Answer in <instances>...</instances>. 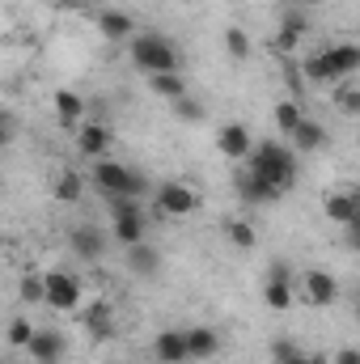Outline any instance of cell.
Returning <instances> with one entry per match:
<instances>
[{
  "label": "cell",
  "instance_id": "3",
  "mask_svg": "<svg viewBox=\"0 0 360 364\" xmlns=\"http://www.w3.org/2000/svg\"><path fill=\"white\" fill-rule=\"evenodd\" d=\"M90 182L106 195V199H140L144 191H149V182L140 170H132V166H123V161H97L93 166Z\"/></svg>",
  "mask_w": 360,
  "mask_h": 364
},
{
  "label": "cell",
  "instance_id": "6",
  "mask_svg": "<svg viewBox=\"0 0 360 364\" xmlns=\"http://www.w3.org/2000/svg\"><path fill=\"white\" fill-rule=\"evenodd\" d=\"M26 356L34 364H64L68 360V335L55 331V326H43V331H34V339L26 343Z\"/></svg>",
  "mask_w": 360,
  "mask_h": 364
},
{
  "label": "cell",
  "instance_id": "31",
  "mask_svg": "<svg viewBox=\"0 0 360 364\" xmlns=\"http://www.w3.org/2000/svg\"><path fill=\"white\" fill-rule=\"evenodd\" d=\"M174 114H179L182 123H199L203 119V102L191 97V93H182V97H174Z\"/></svg>",
  "mask_w": 360,
  "mask_h": 364
},
{
  "label": "cell",
  "instance_id": "7",
  "mask_svg": "<svg viewBox=\"0 0 360 364\" xmlns=\"http://www.w3.org/2000/svg\"><path fill=\"white\" fill-rule=\"evenodd\" d=\"M153 203H157L162 216H191V212L199 208V195H195L186 182H162Z\"/></svg>",
  "mask_w": 360,
  "mask_h": 364
},
{
  "label": "cell",
  "instance_id": "12",
  "mask_svg": "<svg viewBox=\"0 0 360 364\" xmlns=\"http://www.w3.org/2000/svg\"><path fill=\"white\" fill-rule=\"evenodd\" d=\"M322 208H327V220H335V225H356L360 220V195L356 191H335V195L322 199Z\"/></svg>",
  "mask_w": 360,
  "mask_h": 364
},
{
  "label": "cell",
  "instance_id": "29",
  "mask_svg": "<svg viewBox=\"0 0 360 364\" xmlns=\"http://www.w3.org/2000/svg\"><path fill=\"white\" fill-rule=\"evenodd\" d=\"M225 51H229L233 60H250V51H255V43H250V34H246V30H238V26H229V30H225Z\"/></svg>",
  "mask_w": 360,
  "mask_h": 364
},
{
  "label": "cell",
  "instance_id": "22",
  "mask_svg": "<svg viewBox=\"0 0 360 364\" xmlns=\"http://www.w3.org/2000/svg\"><path fill=\"white\" fill-rule=\"evenodd\" d=\"M301 77H305V81H314V85H339V73H335V64H331V55H327V51L309 55V60H305V68H301Z\"/></svg>",
  "mask_w": 360,
  "mask_h": 364
},
{
  "label": "cell",
  "instance_id": "23",
  "mask_svg": "<svg viewBox=\"0 0 360 364\" xmlns=\"http://www.w3.org/2000/svg\"><path fill=\"white\" fill-rule=\"evenodd\" d=\"M144 212H123V216H115V237L123 242V246H136V242H144Z\"/></svg>",
  "mask_w": 360,
  "mask_h": 364
},
{
  "label": "cell",
  "instance_id": "18",
  "mask_svg": "<svg viewBox=\"0 0 360 364\" xmlns=\"http://www.w3.org/2000/svg\"><path fill=\"white\" fill-rule=\"evenodd\" d=\"M153 356H157V364H186L182 331H162V335L153 339Z\"/></svg>",
  "mask_w": 360,
  "mask_h": 364
},
{
  "label": "cell",
  "instance_id": "35",
  "mask_svg": "<svg viewBox=\"0 0 360 364\" xmlns=\"http://www.w3.org/2000/svg\"><path fill=\"white\" fill-rule=\"evenodd\" d=\"M339 106H344V114H356V110H360L356 90H344V93H339Z\"/></svg>",
  "mask_w": 360,
  "mask_h": 364
},
{
  "label": "cell",
  "instance_id": "26",
  "mask_svg": "<svg viewBox=\"0 0 360 364\" xmlns=\"http://www.w3.org/2000/svg\"><path fill=\"white\" fill-rule=\"evenodd\" d=\"M149 90L157 93V97H170L174 102V97L186 93V81H182V73H153L149 77Z\"/></svg>",
  "mask_w": 360,
  "mask_h": 364
},
{
  "label": "cell",
  "instance_id": "11",
  "mask_svg": "<svg viewBox=\"0 0 360 364\" xmlns=\"http://www.w3.org/2000/svg\"><path fill=\"white\" fill-rule=\"evenodd\" d=\"M182 343H186V360H212L221 352V335L212 326H191L182 331Z\"/></svg>",
  "mask_w": 360,
  "mask_h": 364
},
{
  "label": "cell",
  "instance_id": "24",
  "mask_svg": "<svg viewBox=\"0 0 360 364\" xmlns=\"http://www.w3.org/2000/svg\"><path fill=\"white\" fill-rule=\"evenodd\" d=\"M55 114H60L64 127H77V123L85 119V102H81L73 90H55Z\"/></svg>",
  "mask_w": 360,
  "mask_h": 364
},
{
  "label": "cell",
  "instance_id": "37",
  "mask_svg": "<svg viewBox=\"0 0 360 364\" xmlns=\"http://www.w3.org/2000/svg\"><path fill=\"white\" fill-rule=\"evenodd\" d=\"M335 364H360V352L356 348H339L335 352Z\"/></svg>",
  "mask_w": 360,
  "mask_h": 364
},
{
  "label": "cell",
  "instance_id": "28",
  "mask_svg": "<svg viewBox=\"0 0 360 364\" xmlns=\"http://www.w3.org/2000/svg\"><path fill=\"white\" fill-rule=\"evenodd\" d=\"M34 331H38V326H34L30 318H21V314H17V318L9 322V331H4V339H9V348H17V352H26V343L34 339Z\"/></svg>",
  "mask_w": 360,
  "mask_h": 364
},
{
  "label": "cell",
  "instance_id": "17",
  "mask_svg": "<svg viewBox=\"0 0 360 364\" xmlns=\"http://www.w3.org/2000/svg\"><path fill=\"white\" fill-rule=\"evenodd\" d=\"M301 38H305V13H284V21H280V30H275V51L280 55H288V51H297L301 47Z\"/></svg>",
  "mask_w": 360,
  "mask_h": 364
},
{
  "label": "cell",
  "instance_id": "14",
  "mask_svg": "<svg viewBox=\"0 0 360 364\" xmlns=\"http://www.w3.org/2000/svg\"><path fill=\"white\" fill-rule=\"evenodd\" d=\"M322 144H327V127L314 123V119H301V123L288 132V149H292V153H318Z\"/></svg>",
  "mask_w": 360,
  "mask_h": 364
},
{
  "label": "cell",
  "instance_id": "19",
  "mask_svg": "<svg viewBox=\"0 0 360 364\" xmlns=\"http://www.w3.org/2000/svg\"><path fill=\"white\" fill-rule=\"evenodd\" d=\"M123 255H127V267L136 275H157L162 272V255L149 246V242H136V246H123Z\"/></svg>",
  "mask_w": 360,
  "mask_h": 364
},
{
  "label": "cell",
  "instance_id": "4",
  "mask_svg": "<svg viewBox=\"0 0 360 364\" xmlns=\"http://www.w3.org/2000/svg\"><path fill=\"white\" fill-rule=\"evenodd\" d=\"M43 301L60 314H73L81 309V279L68 272H47L43 275Z\"/></svg>",
  "mask_w": 360,
  "mask_h": 364
},
{
  "label": "cell",
  "instance_id": "9",
  "mask_svg": "<svg viewBox=\"0 0 360 364\" xmlns=\"http://www.w3.org/2000/svg\"><path fill=\"white\" fill-rule=\"evenodd\" d=\"M216 144H221V153H225L229 161H246L250 149H255V136H250L246 123H225L221 136H216Z\"/></svg>",
  "mask_w": 360,
  "mask_h": 364
},
{
  "label": "cell",
  "instance_id": "5",
  "mask_svg": "<svg viewBox=\"0 0 360 364\" xmlns=\"http://www.w3.org/2000/svg\"><path fill=\"white\" fill-rule=\"evenodd\" d=\"M292 296H297L292 267H288L284 259H275V263H271V272H268V284H263V301H268V309L284 314V309H292Z\"/></svg>",
  "mask_w": 360,
  "mask_h": 364
},
{
  "label": "cell",
  "instance_id": "13",
  "mask_svg": "<svg viewBox=\"0 0 360 364\" xmlns=\"http://www.w3.org/2000/svg\"><path fill=\"white\" fill-rule=\"evenodd\" d=\"M77 144H81L85 157H106V153H110V127L97 123V119L77 123Z\"/></svg>",
  "mask_w": 360,
  "mask_h": 364
},
{
  "label": "cell",
  "instance_id": "36",
  "mask_svg": "<svg viewBox=\"0 0 360 364\" xmlns=\"http://www.w3.org/2000/svg\"><path fill=\"white\" fill-rule=\"evenodd\" d=\"M9 140H13V119H9V114L0 110V149H4Z\"/></svg>",
  "mask_w": 360,
  "mask_h": 364
},
{
  "label": "cell",
  "instance_id": "21",
  "mask_svg": "<svg viewBox=\"0 0 360 364\" xmlns=\"http://www.w3.org/2000/svg\"><path fill=\"white\" fill-rule=\"evenodd\" d=\"M327 55H331V64H335L339 81L356 77V68H360V47H356V43H335V47H327Z\"/></svg>",
  "mask_w": 360,
  "mask_h": 364
},
{
  "label": "cell",
  "instance_id": "30",
  "mask_svg": "<svg viewBox=\"0 0 360 364\" xmlns=\"http://www.w3.org/2000/svg\"><path fill=\"white\" fill-rule=\"evenodd\" d=\"M301 119H305V114H301V102H292V97H288V102H280V106H275V127H280L284 136H288Z\"/></svg>",
  "mask_w": 360,
  "mask_h": 364
},
{
  "label": "cell",
  "instance_id": "1",
  "mask_svg": "<svg viewBox=\"0 0 360 364\" xmlns=\"http://www.w3.org/2000/svg\"><path fill=\"white\" fill-rule=\"evenodd\" d=\"M246 161H250L246 170H250V174H259L275 195L292 191L297 178H301V170H297V153H292L284 140H259V144L250 149V157H246Z\"/></svg>",
  "mask_w": 360,
  "mask_h": 364
},
{
  "label": "cell",
  "instance_id": "20",
  "mask_svg": "<svg viewBox=\"0 0 360 364\" xmlns=\"http://www.w3.org/2000/svg\"><path fill=\"white\" fill-rule=\"evenodd\" d=\"M238 195H242L246 203H259V208H263V203H275V199H280V195L271 191L268 182L259 178V174H250V170H242V174H238Z\"/></svg>",
  "mask_w": 360,
  "mask_h": 364
},
{
  "label": "cell",
  "instance_id": "39",
  "mask_svg": "<svg viewBox=\"0 0 360 364\" xmlns=\"http://www.w3.org/2000/svg\"><path fill=\"white\" fill-rule=\"evenodd\" d=\"M301 4H314V0H301Z\"/></svg>",
  "mask_w": 360,
  "mask_h": 364
},
{
  "label": "cell",
  "instance_id": "10",
  "mask_svg": "<svg viewBox=\"0 0 360 364\" xmlns=\"http://www.w3.org/2000/svg\"><path fill=\"white\" fill-rule=\"evenodd\" d=\"M68 242H73L77 259H85V263H97V259L106 255V233H102L97 225H73Z\"/></svg>",
  "mask_w": 360,
  "mask_h": 364
},
{
  "label": "cell",
  "instance_id": "25",
  "mask_svg": "<svg viewBox=\"0 0 360 364\" xmlns=\"http://www.w3.org/2000/svg\"><path fill=\"white\" fill-rule=\"evenodd\" d=\"M51 191H55V199H60V203H77V199L85 195V178H81L77 170H64V174L55 178Z\"/></svg>",
  "mask_w": 360,
  "mask_h": 364
},
{
  "label": "cell",
  "instance_id": "34",
  "mask_svg": "<svg viewBox=\"0 0 360 364\" xmlns=\"http://www.w3.org/2000/svg\"><path fill=\"white\" fill-rule=\"evenodd\" d=\"M284 85H288V90H292V102H297V97H301V93H305V77H301V73H297V68H284Z\"/></svg>",
  "mask_w": 360,
  "mask_h": 364
},
{
  "label": "cell",
  "instance_id": "27",
  "mask_svg": "<svg viewBox=\"0 0 360 364\" xmlns=\"http://www.w3.org/2000/svg\"><path fill=\"white\" fill-rule=\"evenodd\" d=\"M225 237H229V246H238V250H255V246H259V233H255L250 220H229V225H225Z\"/></svg>",
  "mask_w": 360,
  "mask_h": 364
},
{
  "label": "cell",
  "instance_id": "38",
  "mask_svg": "<svg viewBox=\"0 0 360 364\" xmlns=\"http://www.w3.org/2000/svg\"><path fill=\"white\" fill-rule=\"evenodd\" d=\"M280 364H327V356H305L301 352V356H288V360H280Z\"/></svg>",
  "mask_w": 360,
  "mask_h": 364
},
{
  "label": "cell",
  "instance_id": "33",
  "mask_svg": "<svg viewBox=\"0 0 360 364\" xmlns=\"http://www.w3.org/2000/svg\"><path fill=\"white\" fill-rule=\"evenodd\" d=\"M271 356L280 364V360H288V356H301V348H297L292 339H275V343H271Z\"/></svg>",
  "mask_w": 360,
  "mask_h": 364
},
{
  "label": "cell",
  "instance_id": "15",
  "mask_svg": "<svg viewBox=\"0 0 360 364\" xmlns=\"http://www.w3.org/2000/svg\"><path fill=\"white\" fill-rule=\"evenodd\" d=\"M97 30H102L106 43H127V38L136 34L132 17H127L123 9H102V13H97Z\"/></svg>",
  "mask_w": 360,
  "mask_h": 364
},
{
  "label": "cell",
  "instance_id": "2",
  "mask_svg": "<svg viewBox=\"0 0 360 364\" xmlns=\"http://www.w3.org/2000/svg\"><path fill=\"white\" fill-rule=\"evenodd\" d=\"M127 55L140 73H179V51L166 34H132L127 38Z\"/></svg>",
  "mask_w": 360,
  "mask_h": 364
},
{
  "label": "cell",
  "instance_id": "32",
  "mask_svg": "<svg viewBox=\"0 0 360 364\" xmlns=\"http://www.w3.org/2000/svg\"><path fill=\"white\" fill-rule=\"evenodd\" d=\"M17 292H21V301H26V305H38V301H43V275H21Z\"/></svg>",
  "mask_w": 360,
  "mask_h": 364
},
{
  "label": "cell",
  "instance_id": "16",
  "mask_svg": "<svg viewBox=\"0 0 360 364\" xmlns=\"http://www.w3.org/2000/svg\"><path fill=\"white\" fill-rule=\"evenodd\" d=\"M81 322H85V331H90L93 339H110L115 335V309H110V301H90L85 314H81Z\"/></svg>",
  "mask_w": 360,
  "mask_h": 364
},
{
  "label": "cell",
  "instance_id": "8",
  "mask_svg": "<svg viewBox=\"0 0 360 364\" xmlns=\"http://www.w3.org/2000/svg\"><path fill=\"white\" fill-rule=\"evenodd\" d=\"M301 296L309 301V305H335V296H339V279L331 272H305L301 275Z\"/></svg>",
  "mask_w": 360,
  "mask_h": 364
}]
</instances>
